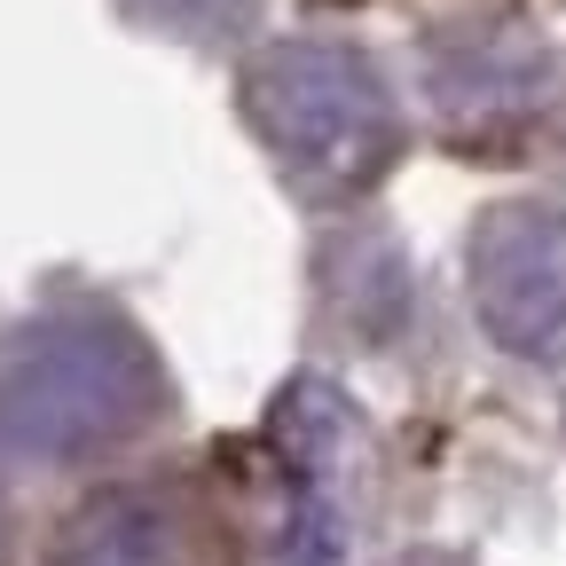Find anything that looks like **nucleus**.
<instances>
[{
    "label": "nucleus",
    "mask_w": 566,
    "mask_h": 566,
    "mask_svg": "<svg viewBox=\"0 0 566 566\" xmlns=\"http://www.w3.org/2000/svg\"><path fill=\"white\" fill-rule=\"evenodd\" d=\"M244 118L300 189H363L394 158V103L378 71L331 40H283L244 71Z\"/></svg>",
    "instance_id": "nucleus-1"
},
{
    "label": "nucleus",
    "mask_w": 566,
    "mask_h": 566,
    "mask_svg": "<svg viewBox=\"0 0 566 566\" xmlns=\"http://www.w3.org/2000/svg\"><path fill=\"white\" fill-rule=\"evenodd\" d=\"M158 409L150 354L126 331H48L17 354L9 378V424L40 449H95L134 433Z\"/></svg>",
    "instance_id": "nucleus-2"
},
{
    "label": "nucleus",
    "mask_w": 566,
    "mask_h": 566,
    "mask_svg": "<svg viewBox=\"0 0 566 566\" xmlns=\"http://www.w3.org/2000/svg\"><path fill=\"white\" fill-rule=\"evenodd\" d=\"M472 307L495 346L566 363V212L495 205L472 237Z\"/></svg>",
    "instance_id": "nucleus-3"
},
{
    "label": "nucleus",
    "mask_w": 566,
    "mask_h": 566,
    "mask_svg": "<svg viewBox=\"0 0 566 566\" xmlns=\"http://www.w3.org/2000/svg\"><path fill=\"white\" fill-rule=\"evenodd\" d=\"M268 441L283 449V512L268 535V566H338L346 551V504H338V480H346V441L354 424L338 409L331 386H292L275 401Z\"/></svg>",
    "instance_id": "nucleus-4"
},
{
    "label": "nucleus",
    "mask_w": 566,
    "mask_h": 566,
    "mask_svg": "<svg viewBox=\"0 0 566 566\" xmlns=\"http://www.w3.org/2000/svg\"><path fill=\"white\" fill-rule=\"evenodd\" d=\"M55 566H212V535H205L189 495L118 488L71 520Z\"/></svg>",
    "instance_id": "nucleus-5"
},
{
    "label": "nucleus",
    "mask_w": 566,
    "mask_h": 566,
    "mask_svg": "<svg viewBox=\"0 0 566 566\" xmlns=\"http://www.w3.org/2000/svg\"><path fill=\"white\" fill-rule=\"evenodd\" d=\"M126 9L158 32H181V40H229L252 24L260 0H126Z\"/></svg>",
    "instance_id": "nucleus-6"
},
{
    "label": "nucleus",
    "mask_w": 566,
    "mask_h": 566,
    "mask_svg": "<svg viewBox=\"0 0 566 566\" xmlns=\"http://www.w3.org/2000/svg\"><path fill=\"white\" fill-rule=\"evenodd\" d=\"M401 566H449V558H401Z\"/></svg>",
    "instance_id": "nucleus-7"
}]
</instances>
